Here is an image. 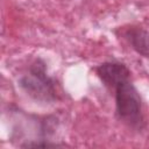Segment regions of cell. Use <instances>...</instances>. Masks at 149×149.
I'll return each instance as SVG.
<instances>
[{
	"label": "cell",
	"mask_w": 149,
	"mask_h": 149,
	"mask_svg": "<svg viewBox=\"0 0 149 149\" xmlns=\"http://www.w3.org/2000/svg\"><path fill=\"white\" fill-rule=\"evenodd\" d=\"M19 86L37 101L52 102L57 99L56 80L47 73L45 64L41 59H36L28 72L20 78Z\"/></svg>",
	"instance_id": "obj_2"
},
{
	"label": "cell",
	"mask_w": 149,
	"mask_h": 149,
	"mask_svg": "<svg viewBox=\"0 0 149 149\" xmlns=\"http://www.w3.org/2000/svg\"><path fill=\"white\" fill-rule=\"evenodd\" d=\"M95 72L108 88L121 78L130 76V70L120 62H105L95 68Z\"/></svg>",
	"instance_id": "obj_3"
},
{
	"label": "cell",
	"mask_w": 149,
	"mask_h": 149,
	"mask_svg": "<svg viewBox=\"0 0 149 149\" xmlns=\"http://www.w3.org/2000/svg\"><path fill=\"white\" fill-rule=\"evenodd\" d=\"M109 88L114 91L115 112L119 120L130 128L142 129L144 126L142 99L132 83L130 76L121 78Z\"/></svg>",
	"instance_id": "obj_1"
},
{
	"label": "cell",
	"mask_w": 149,
	"mask_h": 149,
	"mask_svg": "<svg viewBox=\"0 0 149 149\" xmlns=\"http://www.w3.org/2000/svg\"><path fill=\"white\" fill-rule=\"evenodd\" d=\"M127 40L132 48L141 56L149 58V31L142 28L132 27L126 31Z\"/></svg>",
	"instance_id": "obj_4"
}]
</instances>
